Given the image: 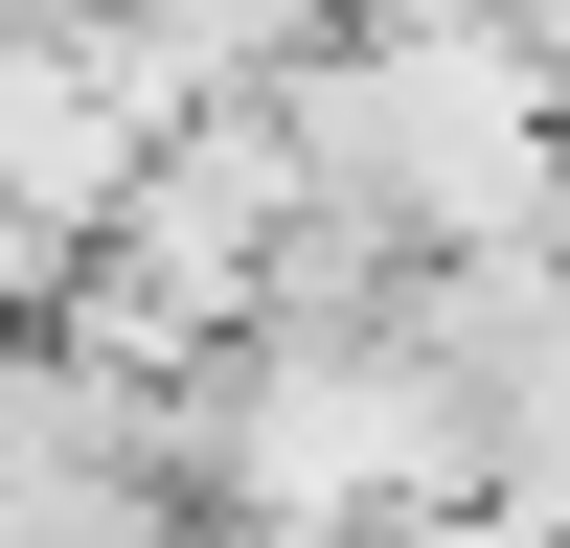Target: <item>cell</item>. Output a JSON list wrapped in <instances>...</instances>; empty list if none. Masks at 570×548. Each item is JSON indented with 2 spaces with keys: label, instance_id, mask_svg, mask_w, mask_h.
I'll list each match as a JSON object with an SVG mask.
<instances>
[{
  "label": "cell",
  "instance_id": "cell-1",
  "mask_svg": "<svg viewBox=\"0 0 570 548\" xmlns=\"http://www.w3.org/2000/svg\"><path fill=\"white\" fill-rule=\"evenodd\" d=\"M274 115L320 160V228H365L389 274L570 252V69L525 23H480V0H365Z\"/></svg>",
  "mask_w": 570,
  "mask_h": 548
},
{
  "label": "cell",
  "instance_id": "cell-3",
  "mask_svg": "<svg viewBox=\"0 0 570 548\" xmlns=\"http://www.w3.org/2000/svg\"><path fill=\"white\" fill-rule=\"evenodd\" d=\"M0 548H206V434L160 365L0 320Z\"/></svg>",
  "mask_w": 570,
  "mask_h": 548
},
{
  "label": "cell",
  "instance_id": "cell-2",
  "mask_svg": "<svg viewBox=\"0 0 570 548\" xmlns=\"http://www.w3.org/2000/svg\"><path fill=\"white\" fill-rule=\"evenodd\" d=\"M183 434H206V526H456V502H502V411L411 343V297L228 343L183 389Z\"/></svg>",
  "mask_w": 570,
  "mask_h": 548
}]
</instances>
